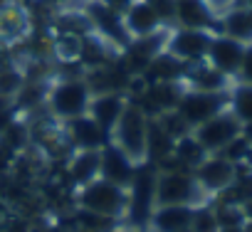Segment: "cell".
Segmentation results:
<instances>
[{
    "label": "cell",
    "mask_w": 252,
    "mask_h": 232,
    "mask_svg": "<svg viewBox=\"0 0 252 232\" xmlns=\"http://www.w3.org/2000/svg\"><path fill=\"white\" fill-rule=\"evenodd\" d=\"M136 161H131L121 148H116L111 141L101 148V161H99V178L119 185V188H129L134 173H136Z\"/></svg>",
    "instance_id": "obj_14"
},
{
    "label": "cell",
    "mask_w": 252,
    "mask_h": 232,
    "mask_svg": "<svg viewBox=\"0 0 252 232\" xmlns=\"http://www.w3.org/2000/svg\"><path fill=\"white\" fill-rule=\"evenodd\" d=\"M215 32L208 30H190V28H171L166 37V52L183 64L203 62Z\"/></svg>",
    "instance_id": "obj_10"
},
{
    "label": "cell",
    "mask_w": 252,
    "mask_h": 232,
    "mask_svg": "<svg viewBox=\"0 0 252 232\" xmlns=\"http://www.w3.org/2000/svg\"><path fill=\"white\" fill-rule=\"evenodd\" d=\"M190 230H193V232H218V230H220V222H218V217H215V210H213V203H210V200L193 207Z\"/></svg>",
    "instance_id": "obj_23"
},
{
    "label": "cell",
    "mask_w": 252,
    "mask_h": 232,
    "mask_svg": "<svg viewBox=\"0 0 252 232\" xmlns=\"http://www.w3.org/2000/svg\"><path fill=\"white\" fill-rule=\"evenodd\" d=\"M227 109L237 116V121L245 126H252V84L235 82L227 94Z\"/></svg>",
    "instance_id": "obj_22"
},
{
    "label": "cell",
    "mask_w": 252,
    "mask_h": 232,
    "mask_svg": "<svg viewBox=\"0 0 252 232\" xmlns=\"http://www.w3.org/2000/svg\"><path fill=\"white\" fill-rule=\"evenodd\" d=\"M62 136L69 151H101L109 144V134L92 119V116H77L62 124Z\"/></svg>",
    "instance_id": "obj_11"
},
{
    "label": "cell",
    "mask_w": 252,
    "mask_h": 232,
    "mask_svg": "<svg viewBox=\"0 0 252 232\" xmlns=\"http://www.w3.org/2000/svg\"><path fill=\"white\" fill-rule=\"evenodd\" d=\"M227 94L230 91H193V89H186L176 111L193 131L195 126L205 124L215 114L227 109Z\"/></svg>",
    "instance_id": "obj_9"
},
{
    "label": "cell",
    "mask_w": 252,
    "mask_h": 232,
    "mask_svg": "<svg viewBox=\"0 0 252 232\" xmlns=\"http://www.w3.org/2000/svg\"><path fill=\"white\" fill-rule=\"evenodd\" d=\"M79 8L84 10V15L92 25V35L99 37L101 42H106L109 47L121 52L131 42L129 32H126V28H124L121 13L111 10L106 3H101V0H84V3H79Z\"/></svg>",
    "instance_id": "obj_6"
},
{
    "label": "cell",
    "mask_w": 252,
    "mask_h": 232,
    "mask_svg": "<svg viewBox=\"0 0 252 232\" xmlns=\"http://www.w3.org/2000/svg\"><path fill=\"white\" fill-rule=\"evenodd\" d=\"M183 84H186V89H193V91H230V87L235 82L203 59V62L188 64V69L183 74Z\"/></svg>",
    "instance_id": "obj_18"
},
{
    "label": "cell",
    "mask_w": 252,
    "mask_h": 232,
    "mask_svg": "<svg viewBox=\"0 0 252 232\" xmlns=\"http://www.w3.org/2000/svg\"><path fill=\"white\" fill-rule=\"evenodd\" d=\"M149 121L151 116L144 111V106L134 99H129L121 119L116 121V126L109 134V141L121 148L126 156L136 163L146 161V141H149Z\"/></svg>",
    "instance_id": "obj_3"
},
{
    "label": "cell",
    "mask_w": 252,
    "mask_h": 232,
    "mask_svg": "<svg viewBox=\"0 0 252 232\" xmlns=\"http://www.w3.org/2000/svg\"><path fill=\"white\" fill-rule=\"evenodd\" d=\"M218 15L210 10L205 0H176L173 28H190V30H208L218 32Z\"/></svg>",
    "instance_id": "obj_16"
},
{
    "label": "cell",
    "mask_w": 252,
    "mask_h": 232,
    "mask_svg": "<svg viewBox=\"0 0 252 232\" xmlns=\"http://www.w3.org/2000/svg\"><path fill=\"white\" fill-rule=\"evenodd\" d=\"M129 104V94L124 91H104V94H94L92 101H89V109H87V116L106 131L111 134V129L116 126V121L121 119V114Z\"/></svg>",
    "instance_id": "obj_17"
},
{
    "label": "cell",
    "mask_w": 252,
    "mask_h": 232,
    "mask_svg": "<svg viewBox=\"0 0 252 232\" xmlns=\"http://www.w3.org/2000/svg\"><path fill=\"white\" fill-rule=\"evenodd\" d=\"M74 203L79 210L94 212V215H104L111 220H124L126 212V188H119L104 178H94L92 183L77 188Z\"/></svg>",
    "instance_id": "obj_4"
},
{
    "label": "cell",
    "mask_w": 252,
    "mask_h": 232,
    "mask_svg": "<svg viewBox=\"0 0 252 232\" xmlns=\"http://www.w3.org/2000/svg\"><path fill=\"white\" fill-rule=\"evenodd\" d=\"M218 32H222L242 45H252V5L237 0V5H232L227 13L220 15Z\"/></svg>",
    "instance_id": "obj_19"
},
{
    "label": "cell",
    "mask_w": 252,
    "mask_h": 232,
    "mask_svg": "<svg viewBox=\"0 0 252 232\" xmlns=\"http://www.w3.org/2000/svg\"><path fill=\"white\" fill-rule=\"evenodd\" d=\"M25 77L20 69L10 67V64H0V96H5V99H15V94L20 91Z\"/></svg>",
    "instance_id": "obj_24"
},
{
    "label": "cell",
    "mask_w": 252,
    "mask_h": 232,
    "mask_svg": "<svg viewBox=\"0 0 252 232\" xmlns=\"http://www.w3.org/2000/svg\"><path fill=\"white\" fill-rule=\"evenodd\" d=\"M208 203L193 171L183 168H158L156 180V205H203Z\"/></svg>",
    "instance_id": "obj_5"
},
{
    "label": "cell",
    "mask_w": 252,
    "mask_h": 232,
    "mask_svg": "<svg viewBox=\"0 0 252 232\" xmlns=\"http://www.w3.org/2000/svg\"><path fill=\"white\" fill-rule=\"evenodd\" d=\"M32 35V18L20 3H0V45L13 47Z\"/></svg>",
    "instance_id": "obj_13"
},
{
    "label": "cell",
    "mask_w": 252,
    "mask_h": 232,
    "mask_svg": "<svg viewBox=\"0 0 252 232\" xmlns=\"http://www.w3.org/2000/svg\"><path fill=\"white\" fill-rule=\"evenodd\" d=\"M245 50H247V45H242V42H237V40H232L222 32H215L213 40H210L205 62L235 82L237 72L242 67V59H245Z\"/></svg>",
    "instance_id": "obj_12"
},
{
    "label": "cell",
    "mask_w": 252,
    "mask_h": 232,
    "mask_svg": "<svg viewBox=\"0 0 252 232\" xmlns=\"http://www.w3.org/2000/svg\"><path fill=\"white\" fill-rule=\"evenodd\" d=\"M99 161H101V151H72L64 166L67 180L74 188L92 183L94 178H99Z\"/></svg>",
    "instance_id": "obj_21"
},
{
    "label": "cell",
    "mask_w": 252,
    "mask_h": 232,
    "mask_svg": "<svg viewBox=\"0 0 252 232\" xmlns=\"http://www.w3.org/2000/svg\"><path fill=\"white\" fill-rule=\"evenodd\" d=\"M111 232H141V230H134V227H129V225H124V222H121V225H116Z\"/></svg>",
    "instance_id": "obj_29"
},
{
    "label": "cell",
    "mask_w": 252,
    "mask_h": 232,
    "mask_svg": "<svg viewBox=\"0 0 252 232\" xmlns=\"http://www.w3.org/2000/svg\"><path fill=\"white\" fill-rule=\"evenodd\" d=\"M3 232H35V230L30 227V222H25V220L15 217V220H10V222H8V227H5Z\"/></svg>",
    "instance_id": "obj_26"
},
{
    "label": "cell",
    "mask_w": 252,
    "mask_h": 232,
    "mask_svg": "<svg viewBox=\"0 0 252 232\" xmlns=\"http://www.w3.org/2000/svg\"><path fill=\"white\" fill-rule=\"evenodd\" d=\"M42 232H72V230L64 227V225H52V227H45Z\"/></svg>",
    "instance_id": "obj_28"
},
{
    "label": "cell",
    "mask_w": 252,
    "mask_h": 232,
    "mask_svg": "<svg viewBox=\"0 0 252 232\" xmlns=\"http://www.w3.org/2000/svg\"><path fill=\"white\" fill-rule=\"evenodd\" d=\"M235 82L252 84V45H247V50H245V59H242V67H240Z\"/></svg>",
    "instance_id": "obj_25"
},
{
    "label": "cell",
    "mask_w": 252,
    "mask_h": 232,
    "mask_svg": "<svg viewBox=\"0 0 252 232\" xmlns=\"http://www.w3.org/2000/svg\"><path fill=\"white\" fill-rule=\"evenodd\" d=\"M240 134H242V124L237 121V116L230 109L215 114L213 119L193 129V136L203 146L205 153H222Z\"/></svg>",
    "instance_id": "obj_8"
},
{
    "label": "cell",
    "mask_w": 252,
    "mask_h": 232,
    "mask_svg": "<svg viewBox=\"0 0 252 232\" xmlns=\"http://www.w3.org/2000/svg\"><path fill=\"white\" fill-rule=\"evenodd\" d=\"M218 232H245V227H220Z\"/></svg>",
    "instance_id": "obj_30"
},
{
    "label": "cell",
    "mask_w": 252,
    "mask_h": 232,
    "mask_svg": "<svg viewBox=\"0 0 252 232\" xmlns=\"http://www.w3.org/2000/svg\"><path fill=\"white\" fill-rule=\"evenodd\" d=\"M156 180H158V168L149 161L136 166V173L126 188V212H124V225L134 230L149 232V222L156 207Z\"/></svg>",
    "instance_id": "obj_1"
},
{
    "label": "cell",
    "mask_w": 252,
    "mask_h": 232,
    "mask_svg": "<svg viewBox=\"0 0 252 232\" xmlns=\"http://www.w3.org/2000/svg\"><path fill=\"white\" fill-rule=\"evenodd\" d=\"M193 220V207L190 205H156L149 232H181L188 230Z\"/></svg>",
    "instance_id": "obj_20"
},
{
    "label": "cell",
    "mask_w": 252,
    "mask_h": 232,
    "mask_svg": "<svg viewBox=\"0 0 252 232\" xmlns=\"http://www.w3.org/2000/svg\"><path fill=\"white\" fill-rule=\"evenodd\" d=\"M193 175L200 185V190L205 193L208 200L220 198L222 193H227L235 180H237V166L232 161H227L222 153H208L195 168Z\"/></svg>",
    "instance_id": "obj_7"
},
{
    "label": "cell",
    "mask_w": 252,
    "mask_h": 232,
    "mask_svg": "<svg viewBox=\"0 0 252 232\" xmlns=\"http://www.w3.org/2000/svg\"><path fill=\"white\" fill-rule=\"evenodd\" d=\"M101 3H106L111 10H116V13H124L126 8H129L134 0H101Z\"/></svg>",
    "instance_id": "obj_27"
},
{
    "label": "cell",
    "mask_w": 252,
    "mask_h": 232,
    "mask_svg": "<svg viewBox=\"0 0 252 232\" xmlns=\"http://www.w3.org/2000/svg\"><path fill=\"white\" fill-rule=\"evenodd\" d=\"M181 232H193V230H190V227H188V230H181Z\"/></svg>",
    "instance_id": "obj_31"
},
{
    "label": "cell",
    "mask_w": 252,
    "mask_h": 232,
    "mask_svg": "<svg viewBox=\"0 0 252 232\" xmlns=\"http://www.w3.org/2000/svg\"><path fill=\"white\" fill-rule=\"evenodd\" d=\"M121 20H124V28H126V32H129L131 40L149 37V35L166 28L149 0H134V3L121 13Z\"/></svg>",
    "instance_id": "obj_15"
},
{
    "label": "cell",
    "mask_w": 252,
    "mask_h": 232,
    "mask_svg": "<svg viewBox=\"0 0 252 232\" xmlns=\"http://www.w3.org/2000/svg\"><path fill=\"white\" fill-rule=\"evenodd\" d=\"M92 101V89L84 77H62L52 79L47 87L45 96V109L50 114V119L57 124H64L77 116H84Z\"/></svg>",
    "instance_id": "obj_2"
}]
</instances>
